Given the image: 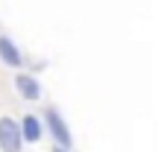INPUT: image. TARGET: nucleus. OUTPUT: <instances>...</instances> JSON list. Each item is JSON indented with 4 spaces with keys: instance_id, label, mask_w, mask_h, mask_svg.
Returning a JSON list of instances; mask_svg holds the SVG:
<instances>
[{
    "instance_id": "1",
    "label": "nucleus",
    "mask_w": 158,
    "mask_h": 152,
    "mask_svg": "<svg viewBox=\"0 0 158 152\" xmlns=\"http://www.w3.org/2000/svg\"><path fill=\"white\" fill-rule=\"evenodd\" d=\"M21 149H23L21 123L15 117H0V152H21Z\"/></svg>"
},
{
    "instance_id": "2",
    "label": "nucleus",
    "mask_w": 158,
    "mask_h": 152,
    "mask_svg": "<svg viewBox=\"0 0 158 152\" xmlns=\"http://www.w3.org/2000/svg\"><path fill=\"white\" fill-rule=\"evenodd\" d=\"M44 123H47V129H50L53 141H56L62 149H70V146H73L70 129H68V123H64V117H62L59 108H47V111H44Z\"/></svg>"
},
{
    "instance_id": "3",
    "label": "nucleus",
    "mask_w": 158,
    "mask_h": 152,
    "mask_svg": "<svg viewBox=\"0 0 158 152\" xmlns=\"http://www.w3.org/2000/svg\"><path fill=\"white\" fill-rule=\"evenodd\" d=\"M15 91L21 94V100H29V102L41 100V85H38V79L29 76V73H18L15 76Z\"/></svg>"
},
{
    "instance_id": "4",
    "label": "nucleus",
    "mask_w": 158,
    "mask_h": 152,
    "mask_svg": "<svg viewBox=\"0 0 158 152\" xmlns=\"http://www.w3.org/2000/svg\"><path fill=\"white\" fill-rule=\"evenodd\" d=\"M0 62H3L6 68H21V64H23L21 47H18L9 35H0Z\"/></svg>"
},
{
    "instance_id": "5",
    "label": "nucleus",
    "mask_w": 158,
    "mask_h": 152,
    "mask_svg": "<svg viewBox=\"0 0 158 152\" xmlns=\"http://www.w3.org/2000/svg\"><path fill=\"white\" fill-rule=\"evenodd\" d=\"M41 120L35 114H23L21 117V135H23V143H38L41 141Z\"/></svg>"
},
{
    "instance_id": "6",
    "label": "nucleus",
    "mask_w": 158,
    "mask_h": 152,
    "mask_svg": "<svg viewBox=\"0 0 158 152\" xmlns=\"http://www.w3.org/2000/svg\"><path fill=\"white\" fill-rule=\"evenodd\" d=\"M56 152H68V149H62V146H59V149H56Z\"/></svg>"
}]
</instances>
